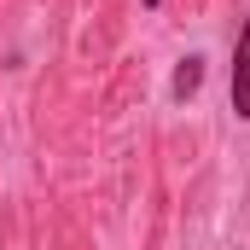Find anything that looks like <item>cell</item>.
<instances>
[{"mask_svg": "<svg viewBox=\"0 0 250 250\" xmlns=\"http://www.w3.org/2000/svg\"><path fill=\"white\" fill-rule=\"evenodd\" d=\"M233 117L250 123V12H245L239 41H233Z\"/></svg>", "mask_w": 250, "mask_h": 250, "instance_id": "cell-1", "label": "cell"}, {"mask_svg": "<svg viewBox=\"0 0 250 250\" xmlns=\"http://www.w3.org/2000/svg\"><path fill=\"white\" fill-rule=\"evenodd\" d=\"M204 53H187V59L175 64V76H169V99H181V105H187L192 93H198V87H204Z\"/></svg>", "mask_w": 250, "mask_h": 250, "instance_id": "cell-2", "label": "cell"}, {"mask_svg": "<svg viewBox=\"0 0 250 250\" xmlns=\"http://www.w3.org/2000/svg\"><path fill=\"white\" fill-rule=\"evenodd\" d=\"M140 6H146V12H157V6H163V0H140Z\"/></svg>", "mask_w": 250, "mask_h": 250, "instance_id": "cell-3", "label": "cell"}]
</instances>
